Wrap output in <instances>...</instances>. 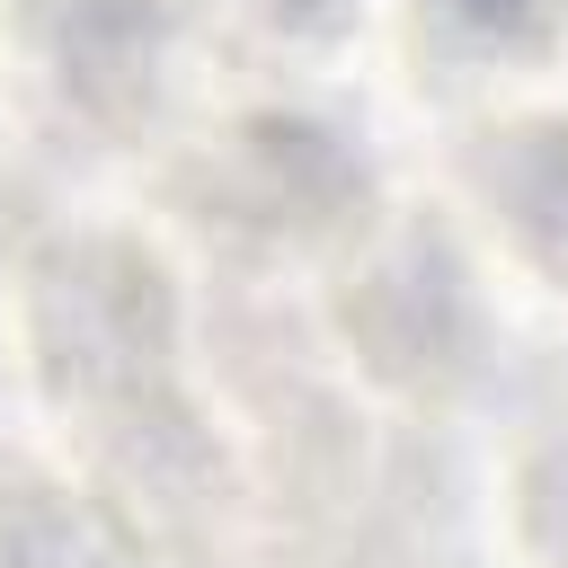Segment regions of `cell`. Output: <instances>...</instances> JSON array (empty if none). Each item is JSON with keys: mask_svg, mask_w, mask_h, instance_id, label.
Segmentation results:
<instances>
[{"mask_svg": "<svg viewBox=\"0 0 568 568\" xmlns=\"http://www.w3.org/2000/svg\"><path fill=\"white\" fill-rule=\"evenodd\" d=\"M9 337L62 462L98 479L151 541L222 479V435L195 390V311L178 257L142 222H62L18 257Z\"/></svg>", "mask_w": 568, "mask_h": 568, "instance_id": "6da1fadb", "label": "cell"}, {"mask_svg": "<svg viewBox=\"0 0 568 568\" xmlns=\"http://www.w3.org/2000/svg\"><path fill=\"white\" fill-rule=\"evenodd\" d=\"M320 320L337 364L382 408H444L479 382L488 355V293L479 248L453 213H364L328 248Z\"/></svg>", "mask_w": 568, "mask_h": 568, "instance_id": "7a4b0ae2", "label": "cell"}, {"mask_svg": "<svg viewBox=\"0 0 568 568\" xmlns=\"http://www.w3.org/2000/svg\"><path fill=\"white\" fill-rule=\"evenodd\" d=\"M186 195L213 231L266 240V248H337L373 213V186L346 133L302 106H240L222 133H204Z\"/></svg>", "mask_w": 568, "mask_h": 568, "instance_id": "3957f363", "label": "cell"}, {"mask_svg": "<svg viewBox=\"0 0 568 568\" xmlns=\"http://www.w3.org/2000/svg\"><path fill=\"white\" fill-rule=\"evenodd\" d=\"M453 222L479 257L568 302V98L488 106L453 142Z\"/></svg>", "mask_w": 568, "mask_h": 568, "instance_id": "277c9868", "label": "cell"}, {"mask_svg": "<svg viewBox=\"0 0 568 568\" xmlns=\"http://www.w3.org/2000/svg\"><path fill=\"white\" fill-rule=\"evenodd\" d=\"M0 568H160V541L71 462L0 453Z\"/></svg>", "mask_w": 568, "mask_h": 568, "instance_id": "5b68a950", "label": "cell"}, {"mask_svg": "<svg viewBox=\"0 0 568 568\" xmlns=\"http://www.w3.org/2000/svg\"><path fill=\"white\" fill-rule=\"evenodd\" d=\"M62 89L89 106V115H115V106H142L160 62H169V36H178V9L169 0H27Z\"/></svg>", "mask_w": 568, "mask_h": 568, "instance_id": "8992f818", "label": "cell"}, {"mask_svg": "<svg viewBox=\"0 0 568 568\" xmlns=\"http://www.w3.org/2000/svg\"><path fill=\"white\" fill-rule=\"evenodd\" d=\"M390 18L444 80H524L568 44V0H390Z\"/></svg>", "mask_w": 568, "mask_h": 568, "instance_id": "52a82bcc", "label": "cell"}, {"mask_svg": "<svg viewBox=\"0 0 568 568\" xmlns=\"http://www.w3.org/2000/svg\"><path fill=\"white\" fill-rule=\"evenodd\" d=\"M506 541L524 568H568V426L506 462Z\"/></svg>", "mask_w": 568, "mask_h": 568, "instance_id": "ba28073f", "label": "cell"}]
</instances>
